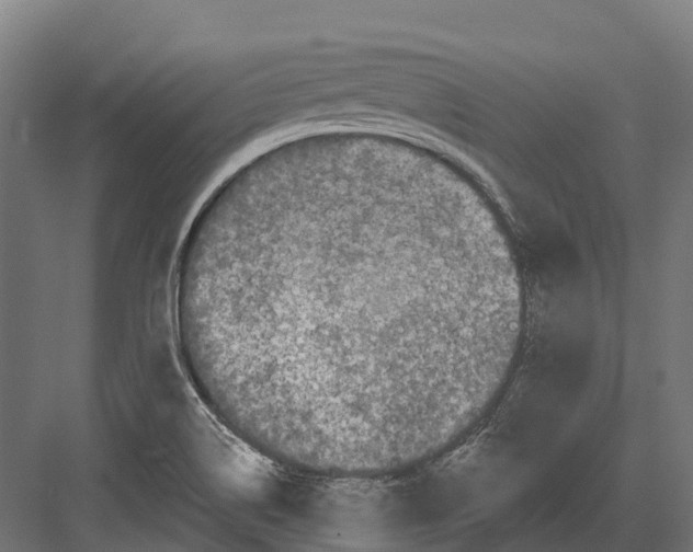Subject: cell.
Listing matches in <instances>:
<instances>
[{
  "label": "cell",
  "instance_id": "6da1fadb",
  "mask_svg": "<svg viewBox=\"0 0 693 552\" xmlns=\"http://www.w3.org/2000/svg\"><path fill=\"white\" fill-rule=\"evenodd\" d=\"M512 284L493 232L417 166L280 153L229 175L194 218L178 334L197 392L258 452L378 478L432 458L474 415Z\"/></svg>",
  "mask_w": 693,
  "mask_h": 552
}]
</instances>
